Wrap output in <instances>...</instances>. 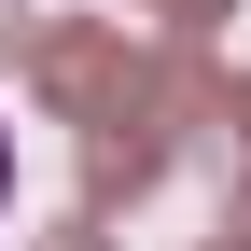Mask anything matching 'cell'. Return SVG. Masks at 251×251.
Returning <instances> with one entry per match:
<instances>
[{"instance_id": "obj_1", "label": "cell", "mask_w": 251, "mask_h": 251, "mask_svg": "<svg viewBox=\"0 0 251 251\" xmlns=\"http://www.w3.org/2000/svg\"><path fill=\"white\" fill-rule=\"evenodd\" d=\"M28 70H42V98L84 126V224L126 196H153V168H168V56H126L112 28H42L28 42Z\"/></svg>"}, {"instance_id": "obj_2", "label": "cell", "mask_w": 251, "mask_h": 251, "mask_svg": "<svg viewBox=\"0 0 251 251\" xmlns=\"http://www.w3.org/2000/svg\"><path fill=\"white\" fill-rule=\"evenodd\" d=\"M153 14H181V28H224V14H237V0H153Z\"/></svg>"}, {"instance_id": "obj_3", "label": "cell", "mask_w": 251, "mask_h": 251, "mask_svg": "<svg viewBox=\"0 0 251 251\" xmlns=\"http://www.w3.org/2000/svg\"><path fill=\"white\" fill-rule=\"evenodd\" d=\"M42 251H98V224H56V237H42Z\"/></svg>"}, {"instance_id": "obj_4", "label": "cell", "mask_w": 251, "mask_h": 251, "mask_svg": "<svg viewBox=\"0 0 251 251\" xmlns=\"http://www.w3.org/2000/svg\"><path fill=\"white\" fill-rule=\"evenodd\" d=\"M237 168H251V84H237Z\"/></svg>"}, {"instance_id": "obj_5", "label": "cell", "mask_w": 251, "mask_h": 251, "mask_svg": "<svg viewBox=\"0 0 251 251\" xmlns=\"http://www.w3.org/2000/svg\"><path fill=\"white\" fill-rule=\"evenodd\" d=\"M237 251H251V168H237Z\"/></svg>"}, {"instance_id": "obj_6", "label": "cell", "mask_w": 251, "mask_h": 251, "mask_svg": "<svg viewBox=\"0 0 251 251\" xmlns=\"http://www.w3.org/2000/svg\"><path fill=\"white\" fill-rule=\"evenodd\" d=\"M14 14H28V0H0V56H14Z\"/></svg>"}, {"instance_id": "obj_7", "label": "cell", "mask_w": 251, "mask_h": 251, "mask_svg": "<svg viewBox=\"0 0 251 251\" xmlns=\"http://www.w3.org/2000/svg\"><path fill=\"white\" fill-rule=\"evenodd\" d=\"M0 196H14V140H0Z\"/></svg>"}, {"instance_id": "obj_8", "label": "cell", "mask_w": 251, "mask_h": 251, "mask_svg": "<svg viewBox=\"0 0 251 251\" xmlns=\"http://www.w3.org/2000/svg\"><path fill=\"white\" fill-rule=\"evenodd\" d=\"M224 251H237V237H224Z\"/></svg>"}]
</instances>
